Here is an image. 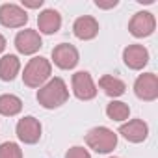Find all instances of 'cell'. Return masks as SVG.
Masks as SVG:
<instances>
[{"mask_svg":"<svg viewBox=\"0 0 158 158\" xmlns=\"http://www.w3.org/2000/svg\"><path fill=\"white\" fill-rule=\"evenodd\" d=\"M67 99H69V89H67V84L63 82V78L60 76L50 78L47 84H43L37 89V102L47 110L60 108L61 104L67 102Z\"/></svg>","mask_w":158,"mask_h":158,"instance_id":"cell-1","label":"cell"},{"mask_svg":"<svg viewBox=\"0 0 158 158\" xmlns=\"http://www.w3.org/2000/svg\"><path fill=\"white\" fill-rule=\"evenodd\" d=\"M50 73H52L50 61L47 58H43V56H35L24 67L23 82L28 88H41L43 84H47L50 80Z\"/></svg>","mask_w":158,"mask_h":158,"instance_id":"cell-2","label":"cell"},{"mask_svg":"<svg viewBox=\"0 0 158 158\" xmlns=\"http://www.w3.org/2000/svg\"><path fill=\"white\" fill-rule=\"evenodd\" d=\"M86 143L99 154L112 152L117 145V134L106 127H95L86 134Z\"/></svg>","mask_w":158,"mask_h":158,"instance_id":"cell-3","label":"cell"},{"mask_svg":"<svg viewBox=\"0 0 158 158\" xmlns=\"http://www.w3.org/2000/svg\"><path fill=\"white\" fill-rule=\"evenodd\" d=\"M73 93L76 99L80 101H91L97 97V86L93 82V78L88 71H78L73 74Z\"/></svg>","mask_w":158,"mask_h":158,"instance_id":"cell-4","label":"cell"},{"mask_svg":"<svg viewBox=\"0 0 158 158\" xmlns=\"http://www.w3.org/2000/svg\"><path fill=\"white\" fill-rule=\"evenodd\" d=\"M134 93L141 101H156L158 99V76L154 73H143L134 82Z\"/></svg>","mask_w":158,"mask_h":158,"instance_id":"cell-5","label":"cell"},{"mask_svg":"<svg viewBox=\"0 0 158 158\" xmlns=\"http://www.w3.org/2000/svg\"><path fill=\"white\" fill-rule=\"evenodd\" d=\"M52 61L60 69H65V71L74 69L76 63L80 61V54H78L76 47H73L69 43H60L52 48Z\"/></svg>","mask_w":158,"mask_h":158,"instance_id":"cell-6","label":"cell"},{"mask_svg":"<svg viewBox=\"0 0 158 158\" xmlns=\"http://www.w3.org/2000/svg\"><path fill=\"white\" fill-rule=\"evenodd\" d=\"M15 132H17V138H19L23 143L34 145V143H37L39 138H41V123H39L34 115H26V117L19 119Z\"/></svg>","mask_w":158,"mask_h":158,"instance_id":"cell-7","label":"cell"},{"mask_svg":"<svg viewBox=\"0 0 158 158\" xmlns=\"http://www.w3.org/2000/svg\"><path fill=\"white\" fill-rule=\"evenodd\" d=\"M28 23V13L17 4L0 6V24L6 28H23Z\"/></svg>","mask_w":158,"mask_h":158,"instance_id":"cell-8","label":"cell"},{"mask_svg":"<svg viewBox=\"0 0 158 158\" xmlns=\"http://www.w3.org/2000/svg\"><path fill=\"white\" fill-rule=\"evenodd\" d=\"M154 28H156V19L149 11H138L128 23V32L134 37H147L154 32Z\"/></svg>","mask_w":158,"mask_h":158,"instance_id":"cell-9","label":"cell"},{"mask_svg":"<svg viewBox=\"0 0 158 158\" xmlns=\"http://www.w3.org/2000/svg\"><path fill=\"white\" fill-rule=\"evenodd\" d=\"M41 47H43V41L37 30H21L15 35V48L24 56L35 54Z\"/></svg>","mask_w":158,"mask_h":158,"instance_id":"cell-10","label":"cell"},{"mask_svg":"<svg viewBox=\"0 0 158 158\" xmlns=\"http://www.w3.org/2000/svg\"><path fill=\"white\" fill-rule=\"evenodd\" d=\"M119 134L132 143H141L149 136V127L143 119H130L119 127Z\"/></svg>","mask_w":158,"mask_h":158,"instance_id":"cell-11","label":"cell"},{"mask_svg":"<svg viewBox=\"0 0 158 158\" xmlns=\"http://www.w3.org/2000/svg\"><path fill=\"white\" fill-rule=\"evenodd\" d=\"M123 61L128 69L139 71L149 63V50L143 45H128L123 50Z\"/></svg>","mask_w":158,"mask_h":158,"instance_id":"cell-12","label":"cell"},{"mask_svg":"<svg viewBox=\"0 0 158 158\" xmlns=\"http://www.w3.org/2000/svg\"><path fill=\"white\" fill-rule=\"evenodd\" d=\"M73 32L78 39L82 41H89L93 37H97L99 34V23L95 17L91 15H84V17H78L73 24Z\"/></svg>","mask_w":158,"mask_h":158,"instance_id":"cell-13","label":"cell"},{"mask_svg":"<svg viewBox=\"0 0 158 158\" xmlns=\"http://www.w3.org/2000/svg\"><path fill=\"white\" fill-rule=\"evenodd\" d=\"M37 26L41 34L52 35L61 28V15L56 10H43L37 15Z\"/></svg>","mask_w":158,"mask_h":158,"instance_id":"cell-14","label":"cell"},{"mask_svg":"<svg viewBox=\"0 0 158 158\" xmlns=\"http://www.w3.org/2000/svg\"><path fill=\"white\" fill-rule=\"evenodd\" d=\"M99 88L112 99L115 97H121L125 91H127V84L117 76H112V74H104L99 78Z\"/></svg>","mask_w":158,"mask_h":158,"instance_id":"cell-15","label":"cell"},{"mask_svg":"<svg viewBox=\"0 0 158 158\" xmlns=\"http://www.w3.org/2000/svg\"><path fill=\"white\" fill-rule=\"evenodd\" d=\"M21 71V61L15 54H6L0 58V80L11 82Z\"/></svg>","mask_w":158,"mask_h":158,"instance_id":"cell-16","label":"cell"},{"mask_svg":"<svg viewBox=\"0 0 158 158\" xmlns=\"http://www.w3.org/2000/svg\"><path fill=\"white\" fill-rule=\"evenodd\" d=\"M21 110H23V101L17 95H11V93L0 95V115L13 117L21 114Z\"/></svg>","mask_w":158,"mask_h":158,"instance_id":"cell-17","label":"cell"},{"mask_svg":"<svg viewBox=\"0 0 158 158\" xmlns=\"http://www.w3.org/2000/svg\"><path fill=\"white\" fill-rule=\"evenodd\" d=\"M106 115L112 119V121H127L128 115H130V108L127 102L123 101H112L108 106H106Z\"/></svg>","mask_w":158,"mask_h":158,"instance_id":"cell-18","label":"cell"},{"mask_svg":"<svg viewBox=\"0 0 158 158\" xmlns=\"http://www.w3.org/2000/svg\"><path fill=\"white\" fill-rule=\"evenodd\" d=\"M0 158H23V149L15 141H4L0 145Z\"/></svg>","mask_w":158,"mask_h":158,"instance_id":"cell-19","label":"cell"},{"mask_svg":"<svg viewBox=\"0 0 158 158\" xmlns=\"http://www.w3.org/2000/svg\"><path fill=\"white\" fill-rule=\"evenodd\" d=\"M65 158H91V154L84 147H71L65 152Z\"/></svg>","mask_w":158,"mask_h":158,"instance_id":"cell-20","label":"cell"},{"mask_svg":"<svg viewBox=\"0 0 158 158\" xmlns=\"http://www.w3.org/2000/svg\"><path fill=\"white\" fill-rule=\"evenodd\" d=\"M119 2L117 0H110V2H102V0H95V6L101 8V10H110V8H115Z\"/></svg>","mask_w":158,"mask_h":158,"instance_id":"cell-21","label":"cell"},{"mask_svg":"<svg viewBox=\"0 0 158 158\" xmlns=\"http://www.w3.org/2000/svg\"><path fill=\"white\" fill-rule=\"evenodd\" d=\"M23 6L24 8H32V10H37L43 6V0H23Z\"/></svg>","mask_w":158,"mask_h":158,"instance_id":"cell-22","label":"cell"},{"mask_svg":"<svg viewBox=\"0 0 158 158\" xmlns=\"http://www.w3.org/2000/svg\"><path fill=\"white\" fill-rule=\"evenodd\" d=\"M4 48H6V37L0 34V54H2V50H4Z\"/></svg>","mask_w":158,"mask_h":158,"instance_id":"cell-23","label":"cell"},{"mask_svg":"<svg viewBox=\"0 0 158 158\" xmlns=\"http://www.w3.org/2000/svg\"><path fill=\"white\" fill-rule=\"evenodd\" d=\"M110 158H117V156H110Z\"/></svg>","mask_w":158,"mask_h":158,"instance_id":"cell-24","label":"cell"}]
</instances>
